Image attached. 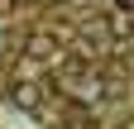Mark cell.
<instances>
[{"instance_id":"4","label":"cell","mask_w":134,"mask_h":129,"mask_svg":"<svg viewBox=\"0 0 134 129\" xmlns=\"http://www.w3.org/2000/svg\"><path fill=\"white\" fill-rule=\"evenodd\" d=\"M110 5H115V10H129V14H134V0H110Z\"/></svg>"},{"instance_id":"2","label":"cell","mask_w":134,"mask_h":129,"mask_svg":"<svg viewBox=\"0 0 134 129\" xmlns=\"http://www.w3.org/2000/svg\"><path fill=\"white\" fill-rule=\"evenodd\" d=\"M24 57H29V62H53V57H58V38L43 34V29L29 34V38H24Z\"/></svg>"},{"instance_id":"5","label":"cell","mask_w":134,"mask_h":129,"mask_svg":"<svg viewBox=\"0 0 134 129\" xmlns=\"http://www.w3.org/2000/svg\"><path fill=\"white\" fill-rule=\"evenodd\" d=\"M10 10H14V0H0V19H5V14H10Z\"/></svg>"},{"instance_id":"6","label":"cell","mask_w":134,"mask_h":129,"mask_svg":"<svg viewBox=\"0 0 134 129\" xmlns=\"http://www.w3.org/2000/svg\"><path fill=\"white\" fill-rule=\"evenodd\" d=\"M129 43H134V38H129Z\"/></svg>"},{"instance_id":"1","label":"cell","mask_w":134,"mask_h":129,"mask_svg":"<svg viewBox=\"0 0 134 129\" xmlns=\"http://www.w3.org/2000/svg\"><path fill=\"white\" fill-rule=\"evenodd\" d=\"M10 101L19 105V110H29V115H38V110H43V86H38V81H29V77H24V81L14 77V86H10Z\"/></svg>"},{"instance_id":"3","label":"cell","mask_w":134,"mask_h":129,"mask_svg":"<svg viewBox=\"0 0 134 129\" xmlns=\"http://www.w3.org/2000/svg\"><path fill=\"white\" fill-rule=\"evenodd\" d=\"M105 24H110V38H134V19H129V10H115Z\"/></svg>"}]
</instances>
